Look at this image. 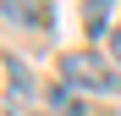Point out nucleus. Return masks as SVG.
Instances as JSON below:
<instances>
[{
  "instance_id": "obj_2",
  "label": "nucleus",
  "mask_w": 121,
  "mask_h": 116,
  "mask_svg": "<svg viewBox=\"0 0 121 116\" xmlns=\"http://www.w3.org/2000/svg\"><path fill=\"white\" fill-rule=\"evenodd\" d=\"M0 11L28 28H50V0H0Z\"/></svg>"
},
{
  "instance_id": "obj_4",
  "label": "nucleus",
  "mask_w": 121,
  "mask_h": 116,
  "mask_svg": "<svg viewBox=\"0 0 121 116\" xmlns=\"http://www.w3.org/2000/svg\"><path fill=\"white\" fill-rule=\"evenodd\" d=\"M55 105H60V111H66V116H83V100H72V94H66V88H55Z\"/></svg>"
},
{
  "instance_id": "obj_3",
  "label": "nucleus",
  "mask_w": 121,
  "mask_h": 116,
  "mask_svg": "<svg viewBox=\"0 0 121 116\" xmlns=\"http://www.w3.org/2000/svg\"><path fill=\"white\" fill-rule=\"evenodd\" d=\"M105 22H110V0H88V6H83V28L99 39V33H105Z\"/></svg>"
},
{
  "instance_id": "obj_5",
  "label": "nucleus",
  "mask_w": 121,
  "mask_h": 116,
  "mask_svg": "<svg viewBox=\"0 0 121 116\" xmlns=\"http://www.w3.org/2000/svg\"><path fill=\"white\" fill-rule=\"evenodd\" d=\"M110 50H116V55H121V28H116V39H110Z\"/></svg>"
},
{
  "instance_id": "obj_1",
  "label": "nucleus",
  "mask_w": 121,
  "mask_h": 116,
  "mask_svg": "<svg viewBox=\"0 0 121 116\" xmlns=\"http://www.w3.org/2000/svg\"><path fill=\"white\" fill-rule=\"evenodd\" d=\"M60 77H66V88H94V94H116V72L99 61L94 50H72L66 61H60Z\"/></svg>"
}]
</instances>
